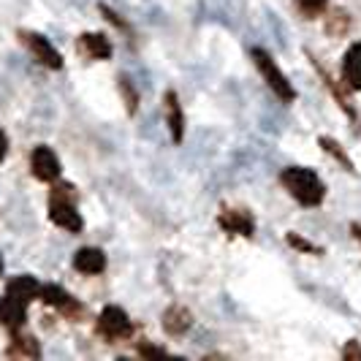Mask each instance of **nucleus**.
<instances>
[{
	"label": "nucleus",
	"mask_w": 361,
	"mask_h": 361,
	"mask_svg": "<svg viewBox=\"0 0 361 361\" xmlns=\"http://www.w3.org/2000/svg\"><path fill=\"white\" fill-rule=\"evenodd\" d=\"M345 361H361V343L356 340H350V343H345L343 353H340Z\"/></svg>",
	"instance_id": "obj_24"
},
{
	"label": "nucleus",
	"mask_w": 361,
	"mask_h": 361,
	"mask_svg": "<svg viewBox=\"0 0 361 361\" xmlns=\"http://www.w3.org/2000/svg\"><path fill=\"white\" fill-rule=\"evenodd\" d=\"M98 11H101V14H104V17H106L109 22H111V25L117 27V30H123V33H130V27H128L126 19H120V14H114V11L109 8V6H98Z\"/></svg>",
	"instance_id": "obj_23"
},
{
	"label": "nucleus",
	"mask_w": 361,
	"mask_h": 361,
	"mask_svg": "<svg viewBox=\"0 0 361 361\" xmlns=\"http://www.w3.org/2000/svg\"><path fill=\"white\" fill-rule=\"evenodd\" d=\"M98 334L109 340V343H120L128 340L133 334V321L128 318V312L117 305H109L104 307V312L98 315Z\"/></svg>",
	"instance_id": "obj_5"
},
{
	"label": "nucleus",
	"mask_w": 361,
	"mask_h": 361,
	"mask_svg": "<svg viewBox=\"0 0 361 361\" xmlns=\"http://www.w3.org/2000/svg\"><path fill=\"white\" fill-rule=\"evenodd\" d=\"M250 60H253V66L258 68V73H261V79L267 82V87H269L283 104H293V101H296V90H293L290 79L286 76V71L274 63V57H271L267 49L253 47V49H250Z\"/></svg>",
	"instance_id": "obj_3"
},
{
	"label": "nucleus",
	"mask_w": 361,
	"mask_h": 361,
	"mask_svg": "<svg viewBox=\"0 0 361 361\" xmlns=\"http://www.w3.org/2000/svg\"><path fill=\"white\" fill-rule=\"evenodd\" d=\"M117 87H120V95H123V104H126L128 114H136L139 111V90H136V85L128 76H120Z\"/></svg>",
	"instance_id": "obj_19"
},
{
	"label": "nucleus",
	"mask_w": 361,
	"mask_h": 361,
	"mask_svg": "<svg viewBox=\"0 0 361 361\" xmlns=\"http://www.w3.org/2000/svg\"><path fill=\"white\" fill-rule=\"evenodd\" d=\"M350 25H353V19H350V14H348L345 8H331V11H329V14L324 17L326 36H331V38L348 36Z\"/></svg>",
	"instance_id": "obj_17"
},
{
	"label": "nucleus",
	"mask_w": 361,
	"mask_h": 361,
	"mask_svg": "<svg viewBox=\"0 0 361 361\" xmlns=\"http://www.w3.org/2000/svg\"><path fill=\"white\" fill-rule=\"evenodd\" d=\"M163 331L169 337H182L190 326H193V312L182 305H171V307L163 312Z\"/></svg>",
	"instance_id": "obj_14"
},
{
	"label": "nucleus",
	"mask_w": 361,
	"mask_h": 361,
	"mask_svg": "<svg viewBox=\"0 0 361 361\" xmlns=\"http://www.w3.org/2000/svg\"><path fill=\"white\" fill-rule=\"evenodd\" d=\"M6 356H8V359H38V356H41L38 340L33 337V334L14 331V337H11V345H8Z\"/></svg>",
	"instance_id": "obj_16"
},
{
	"label": "nucleus",
	"mask_w": 361,
	"mask_h": 361,
	"mask_svg": "<svg viewBox=\"0 0 361 361\" xmlns=\"http://www.w3.org/2000/svg\"><path fill=\"white\" fill-rule=\"evenodd\" d=\"M38 299L44 305L54 307L60 315H66V318H79L82 315V305L66 288H60V286H52V283L49 286H41V296Z\"/></svg>",
	"instance_id": "obj_8"
},
{
	"label": "nucleus",
	"mask_w": 361,
	"mask_h": 361,
	"mask_svg": "<svg viewBox=\"0 0 361 361\" xmlns=\"http://www.w3.org/2000/svg\"><path fill=\"white\" fill-rule=\"evenodd\" d=\"M49 220L54 226L66 228L68 234H82L85 228V220L76 209V190L68 182H57L54 180V188L49 193Z\"/></svg>",
	"instance_id": "obj_2"
},
{
	"label": "nucleus",
	"mask_w": 361,
	"mask_h": 361,
	"mask_svg": "<svg viewBox=\"0 0 361 361\" xmlns=\"http://www.w3.org/2000/svg\"><path fill=\"white\" fill-rule=\"evenodd\" d=\"M343 87L361 90V41L350 44L343 57Z\"/></svg>",
	"instance_id": "obj_12"
},
{
	"label": "nucleus",
	"mask_w": 361,
	"mask_h": 361,
	"mask_svg": "<svg viewBox=\"0 0 361 361\" xmlns=\"http://www.w3.org/2000/svg\"><path fill=\"white\" fill-rule=\"evenodd\" d=\"M280 185L288 190L290 199H296L302 207H307V209L321 207L326 199L324 180L312 169H307V166H288V169H283Z\"/></svg>",
	"instance_id": "obj_1"
},
{
	"label": "nucleus",
	"mask_w": 361,
	"mask_h": 361,
	"mask_svg": "<svg viewBox=\"0 0 361 361\" xmlns=\"http://www.w3.org/2000/svg\"><path fill=\"white\" fill-rule=\"evenodd\" d=\"M163 120H166V128L171 133V142L182 145V139H185V109H182L177 90L163 92Z\"/></svg>",
	"instance_id": "obj_7"
},
{
	"label": "nucleus",
	"mask_w": 361,
	"mask_h": 361,
	"mask_svg": "<svg viewBox=\"0 0 361 361\" xmlns=\"http://www.w3.org/2000/svg\"><path fill=\"white\" fill-rule=\"evenodd\" d=\"M76 52L82 54L85 60L98 63V60H109L114 54V47H111V41L104 33H82L76 38Z\"/></svg>",
	"instance_id": "obj_10"
},
{
	"label": "nucleus",
	"mask_w": 361,
	"mask_h": 361,
	"mask_svg": "<svg viewBox=\"0 0 361 361\" xmlns=\"http://www.w3.org/2000/svg\"><path fill=\"white\" fill-rule=\"evenodd\" d=\"M73 269L95 277V274H104L106 271V253L101 247H79L73 253Z\"/></svg>",
	"instance_id": "obj_11"
},
{
	"label": "nucleus",
	"mask_w": 361,
	"mask_h": 361,
	"mask_svg": "<svg viewBox=\"0 0 361 361\" xmlns=\"http://www.w3.org/2000/svg\"><path fill=\"white\" fill-rule=\"evenodd\" d=\"M6 149H8V139H6V133L0 130V161L6 158Z\"/></svg>",
	"instance_id": "obj_25"
},
{
	"label": "nucleus",
	"mask_w": 361,
	"mask_h": 361,
	"mask_svg": "<svg viewBox=\"0 0 361 361\" xmlns=\"http://www.w3.org/2000/svg\"><path fill=\"white\" fill-rule=\"evenodd\" d=\"M25 321H27V305L14 299V296H3L0 299V324L8 331H19Z\"/></svg>",
	"instance_id": "obj_13"
},
{
	"label": "nucleus",
	"mask_w": 361,
	"mask_h": 361,
	"mask_svg": "<svg viewBox=\"0 0 361 361\" xmlns=\"http://www.w3.org/2000/svg\"><path fill=\"white\" fill-rule=\"evenodd\" d=\"M0 271H3V255H0Z\"/></svg>",
	"instance_id": "obj_27"
},
{
	"label": "nucleus",
	"mask_w": 361,
	"mask_h": 361,
	"mask_svg": "<svg viewBox=\"0 0 361 361\" xmlns=\"http://www.w3.org/2000/svg\"><path fill=\"white\" fill-rule=\"evenodd\" d=\"M30 171H33L36 180L54 182L60 180V161H57V155H54L49 147L41 145L30 152Z\"/></svg>",
	"instance_id": "obj_9"
},
{
	"label": "nucleus",
	"mask_w": 361,
	"mask_h": 361,
	"mask_svg": "<svg viewBox=\"0 0 361 361\" xmlns=\"http://www.w3.org/2000/svg\"><path fill=\"white\" fill-rule=\"evenodd\" d=\"M293 3H296V8L307 19L324 17L326 8H329V0H293Z\"/></svg>",
	"instance_id": "obj_20"
},
{
	"label": "nucleus",
	"mask_w": 361,
	"mask_h": 361,
	"mask_svg": "<svg viewBox=\"0 0 361 361\" xmlns=\"http://www.w3.org/2000/svg\"><path fill=\"white\" fill-rule=\"evenodd\" d=\"M318 147L324 149L326 155H331L337 163H343L345 171H356V169H353V161L348 158V152L343 149V145H340V142H334L331 136H321V139H318Z\"/></svg>",
	"instance_id": "obj_18"
},
{
	"label": "nucleus",
	"mask_w": 361,
	"mask_h": 361,
	"mask_svg": "<svg viewBox=\"0 0 361 361\" xmlns=\"http://www.w3.org/2000/svg\"><path fill=\"white\" fill-rule=\"evenodd\" d=\"M6 296H14L19 302L30 305V302H36L38 296H41V283H38L36 277H30V274H19V277H14L6 286Z\"/></svg>",
	"instance_id": "obj_15"
},
{
	"label": "nucleus",
	"mask_w": 361,
	"mask_h": 361,
	"mask_svg": "<svg viewBox=\"0 0 361 361\" xmlns=\"http://www.w3.org/2000/svg\"><path fill=\"white\" fill-rule=\"evenodd\" d=\"M350 234H353V239L361 245V223H353V226H350Z\"/></svg>",
	"instance_id": "obj_26"
},
{
	"label": "nucleus",
	"mask_w": 361,
	"mask_h": 361,
	"mask_svg": "<svg viewBox=\"0 0 361 361\" xmlns=\"http://www.w3.org/2000/svg\"><path fill=\"white\" fill-rule=\"evenodd\" d=\"M139 356H145V359H166L169 356V350H163V348H155V345L145 340V343L139 345Z\"/></svg>",
	"instance_id": "obj_22"
},
{
	"label": "nucleus",
	"mask_w": 361,
	"mask_h": 361,
	"mask_svg": "<svg viewBox=\"0 0 361 361\" xmlns=\"http://www.w3.org/2000/svg\"><path fill=\"white\" fill-rule=\"evenodd\" d=\"M217 226H220L226 234L245 236V239H253L255 236V220L247 209L223 207V209H220V215H217Z\"/></svg>",
	"instance_id": "obj_6"
},
{
	"label": "nucleus",
	"mask_w": 361,
	"mask_h": 361,
	"mask_svg": "<svg viewBox=\"0 0 361 361\" xmlns=\"http://www.w3.org/2000/svg\"><path fill=\"white\" fill-rule=\"evenodd\" d=\"M286 242H288L290 247H296V250H302V253H307V255H321V253H324L321 247L310 245V242L302 234H286Z\"/></svg>",
	"instance_id": "obj_21"
},
{
	"label": "nucleus",
	"mask_w": 361,
	"mask_h": 361,
	"mask_svg": "<svg viewBox=\"0 0 361 361\" xmlns=\"http://www.w3.org/2000/svg\"><path fill=\"white\" fill-rule=\"evenodd\" d=\"M19 41L25 44V49L33 54L38 66L49 68V71H60L63 68V54L52 47V41L41 33H33V30H19Z\"/></svg>",
	"instance_id": "obj_4"
}]
</instances>
